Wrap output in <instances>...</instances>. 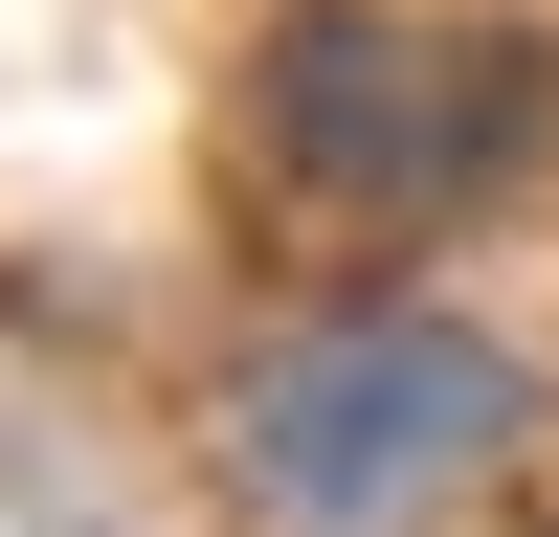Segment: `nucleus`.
I'll use <instances>...</instances> for the list:
<instances>
[{
    "label": "nucleus",
    "instance_id": "nucleus-2",
    "mask_svg": "<svg viewBox=\"0 0 559 537\" xmlns=\"http://www.w3.org/2000/svg\"><path fill=\"white\" fill-rule=\"evenodd\" d=\"M247 134L292 202L336 224H448L492 179H537L559 134V45L492 23V0H292L247 45Z\"/></svg>",
    "mask_w": 559,
    "mask_h": 537
},
{
    "label": "nucleus",
    "instance_id": "nucleus-1",
    "mask_svg": "<svg viewBox=\"0 0 559 537\" xmlns=\"http://www.w3.org/2000/svg\"><path fill=\"white\" fill-rule=\"evenodd\" d=\"M537 448V358L492 336V313H292V336L247 358V403H224V470H247L269 537H426L471 515L492 470Z\"/></svg>",
    "mask_w": 559,
    "mask_h": 537
},
{
    "label": "nucleus",
    "instance_id": "nucleus-3",
    "mask_svg": "<svg viewBox=\"0 0 559 537\" xmlns=\"http://www.w3.org/2000/svg\"><path fill=\"white\" fill-rule=\"evenodd\" d=\"M0 537H157L134 426L68 381V358H23V336H0Z\"/></svg>",
    "mask_w": 559,
    "mask_h": 537
}]
</instances>
